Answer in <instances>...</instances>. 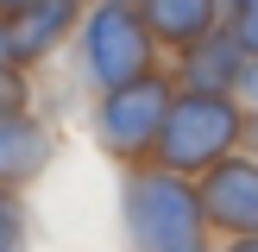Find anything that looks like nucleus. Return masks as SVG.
Here are the masks:
<instances>
[{
	"label": "nucleus",
	"instance_id": "13",
	"mask_svg": "<svg viewBox=\"0 0 258 252\" xmlns=\"http://www.w3.org/2000/svg\"><path fill=\"white\" fill-rule=\"evenodd\" d=\"M214 252H258V233H239V239H221Z\"/></svg>",
	"mask_w": 258,
	"mask_h": 252
},
{
	"label": "nucleus",
	"instance_id": "9",
	"mask_svg": "<svg viewBox=\"0 0 258 252\" xmlns=\"http://www.w3.org/2000/svg\"><path fill=\"white\" fill-rule=\"evenodd\" d=\"M139 13L164 50H183L196 38H208L214 25H227V0H139Z\"/></svg>",
	"mask_w": 258,
	"mask_h": 252
},
{
	"label": "nucleus",
	"instance_id": "15",
	"mask_svg": "<svg viewBox=\"0 0 258 252\" xmlns=\"http://www.w3.org/2000/svg\"><path fill=\"white\" fill-rule=\"evenodd\" d=\"M246 145L258 151V107H252V120H246Z\"/></svg>",
	"mask_w": 258,
	"mask_h": 252
},
{
	"label": "nucleus",
	"instance_id": "5",
	"mask_svg": "<svg viewBox=\"0 0 258 252\" xmlns=\"http://www.w3.org/2000/svg\"><path fill=\"white\" fill-rule=\"evenodd\" d=\"M196 189H202V208H208V227L221 239L258 233V151L252 145H239L221 164H208L196 176Z\"/></svg>",
	"mask_w": 258,
	"mask_h": 252
},
{
	"label": "nucleus",
	"instance_id": "4",
	"mask_svg": "<svg viewBox=\"0 0 258 252\" xmlns=\"http://www.w3.org/2000/svg\"><path fill=\"white\" fill-rule=\"evenodd\" d=\"M170 95H176V76L170 63L139 82H120V88H101L88 101V145L101 151L107 164H145L158 151V133H164V113H170Z\"/></svg>",
	"mask_w": 258,
	"mask_h": 252
},
{
	"label": "nucleus",
	"instance_id": "14",
	"mask_svg": "<svg viewBox=\"0 0 258 252\" xmlns=\"http://www.w3.org/2000/svg\"><path fill=\"white\" fill-rule=\"evenodd\" d=\"M239 95H246V107H258V57H252V70H246V82H239Z\"/></svg>",
	"mask_w": 258,
	"mask_h": 252
},
{
	"label": "nucleus",
	"instance_id": "10",
	"mask_svg": "<svg viewBox=\"0 0 258 252\" xmlns=\"http://www.w3.org/2000/svg\"><path fill=\"white\" fill-rule=\"evenodd\" d=\"M32 101H38V70L13 57V32L0 19V107H32Z\"/></svg>",
	"mask_w": 258,
	"mask_h": 252
},
{
	"label": "nucleus",
	"instance_id": "6",
	"mask_svg": "<svg viewBox=\"0 0 258 252\" xmlns=\"http://www.w3.org/2000/svg\"><path fill=\"white\" fill-rule=\"evenodd\" d=\"M82 13H88V0H25L19 13H7L13 57H19L25 70H50L57 57H70Z\"/></svg>",
	"mask_w": 258,
	"mask_h": 252
},
{
	"label": "nucleus",
	"instance_id": "8",
	"mask_svg": "<svg viewBox=\"0 0 258 252\" xmlns=\"http://www.w3.org/2000/svg\"><path fill=\"white\" fill-rule=\"evenodd\" d=\"M246 70H252V50L233 38V25H214L208 38H196V44L170 50V76H176V88H214V95H239Z\"/></svg>",
	"mask_w": 258,
	"mask_h": 252
},
{
	"label": "nucleus",
	"instance_id": "12",
	"mask_svg": "<svg viewBox=\"0 0 258 252\" xmlns=\"http://www.w3.org/2000/svg\"><path fill=\"white\" fill-rule=\"evenodd\" d=\"M227 25H233V38L258 57V0H227Z\"/></svg>",
	"mask_w": 258,
	"mask_h": 252
},
{
	"label": "nucleus",
	"instance_id": "16",
	"mask_svg": "<svg viewBox=\"0 0 258 252\" xmlns=\"http://www.w3.org/2000/svg\"><path fill=\"white\" fill-rule=\"evenodd\" d=\"M25 7V0H0V19H7V13H19Z\"/></svg>",
	"mask_w": 258,
	"mask_h": 252
},
{
	"label": "nucleus",
	"instance_id": "1",
	"mask_svg": "<svg viewBox=\"0 0 258 252\" xmlns=\"http://www.w3.org/2000/svg\"><path fill=\"white\" fill-rule=\"evenodd\" d=\"M120 239L126 252H214L221 233L208 227L196 176L170 164H120Z\"/></svg>",
	"mask_w": 258,
	"mask_h": 252
},
{
	"label": "nucleus",
	"instance_id": "3",
	"mask_svg": "<svg viewBox=\"0 0 258 252\" xmlns=\"http://www.w3.org/2000/svg\"><path fill=\"white\" fill-rule=\"evenodd\" d=\"M246 95H214V88H176L170 95V113H164V133H158V151L151 158L170 164L183 176H202L208 164H221L227 151L246 145Z\"/></svg>",
	"mask_w": 258,
	"mask_h": 252
},
{
	"label": "nucleus",
	"instance_id": "17",
	"mask_svg": "<svg viewBox=\"0 0 258 252\" xmlns=\"http://www.w3.org/2000/svg\"><path fill=\"white\" fill-rule=\"evenodd\" d=\"M107 7H139V0H107Z\"/></svg>",
	"mask_w": 258,
	"mask_h": 252
},
{
	"label": "nucleus",
	"instance_id": "11",
	"mask_svg": "<svg viewBox=\"0 0 258 252\" xmlns=\"http://www.w3.org/2000/svg\"><path fill=\"white\" fill-rule=\"evenodd\" d=\"M0 252H32V214H25V189L0 183Z\"/></svg>",
	"mask_w": 258,
	"mask_h": 252
},
{
	"label": "nucleus",
	"instance_id": "7",
	"mask_svg": "<svg viewBox=\"0 0 258 252\" xmlns=\"http://www.w3.org/2000/svg\"><path fill=\"white\" fill-rule=\"evenodd\" d=\"M57 164V126L32 107H0V183L7 189H32L50 176Z\"/></svg>",
	"mask_w": 258,
	"mask_h": 252
},
{
	"label": "nucleus",
	"instance_id": "2",
	"mask_svg": "<svg viewBox=\"0 0 258 252\" xmlns=\"http://www.w3.org/2000/svg\"><path fill=\"white\" fill-rule=\"evenodd\" d=\"M70 63H76V76H82L88 95H101V88H120V82H139V76L164 70L170 50L158 44V32L145 25L139 7L88 0L82 25H76V44H70Z\"/></svg>",
	"mask_w": 258,
	"mask_h": 252
}]
</instances>
